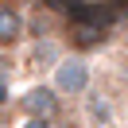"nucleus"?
Listing matches in <instances>:
<instances>
[{"mask_svg": "<svg viewBox=\"0 0 128 128\" xmlns=\"http://www.w3.org/2000/svg\"><path fill=\"white\" fill-rule=\"evenodd\" d=\"M82 105H86L89 128H112V124H116V101H112V93H105V89H89V93L82 97Z\"/></svg>", "mask_w": 128, "mask_h": 128, "instance_id": "obj_5", "label": "nucleus"}, {"mask_svg": "<svg viewBox=\"0 0 128 128\" xmlns=\"http://www.w3.org/2000/svg\"><path fill=\"white\" fill-rule=\"evenodd\" d=\"M50 86L58 89L62 97H86L89 89H93V66H89L86 54H62L54 66V82Z\"/></svg>", "mask_w": 128, "mask_h": 128, "instance_id": "obj_1", "label": "nucleus"}, {"mask_svg": "<svg viewBox=\"0 0 128 128\" xmlns=\"http://www.w3.org/2000/svg\"><path fill=\"white\" fill-rule=\"evenodd\" d=\"M27 39V16L12 4V0H0V50H12Z\"/></svg>", "mask_w": 128, "mask_h": 128, "instance_id": "obj_4", "label": "nucleus"}, {"mask_svg": "<svg viewBox=\"0 0 128 128\" xmlns=\"http://www.w3.org/2000/svg\"><path fill=\"white\" fill-rule=\"evenodd\" d=\"M62 39H66V47L74 54H89V50L105 47L112 39V31L93 24V20H86V16H62Z\"/></svg>", "mask_w": 128, "mask_h": 128, "instance_id": "obj_2", "label": "nucleus"}, {"mask_svg": "<svg viewBox=\"0 0 128 128\" xmlns=\"http://www.w3.org/2000/svg\"><path fill=\"white\" fill-rule=\"evenodd\" d=\"M24 128H58V120H47V116H27Z\"/></svg>", "mask_w": 128, "mask_h": 128, "instance_id": "obj_6", "label": "nucleus"}, {"mask_svg": "<svg viewBox=\"0 0 128 128\" xmlns=\"http://www.w3.org/2000/svg\"><path fill=\"white\" fill-rule=\"evenodd\" d=\"M58 128H82V124H62V120H58Z\"/></svg>", "mask_w": 128, "mask_h": 128, "instance_id": "obj_9", "label": "nucleus"}, {"mask_svg": "<svg viewBox=\"0 0 128 128\" xmlns=\"http://www.w3.org/2000/svg\"><path fill=\"white\" fill-rule=\"evenodd\" d=\"M116 74H120V86H124V89H128V54H124V58H120V70H116Z\"/></svg>", "mask_w": 128, "mask_h": 128, "instance_id": "obj_7", "label": "nucleus"}, {"mask_svg": "<svg viewBox=\"0 0 128 128\" xmlns=\"http://www.w3.org/2000/svg\"><path fill=\"white\" fill-rule=\"evenodd\" d=\"M20 109L27 116H47V120H58L62 116V93L54 86H31L24 97H20Z\"/></svg>", "mask_w": 128, "mask_h": 128, "instance_id": "obj_3", "label": "nucleus"}, {"mask_svg": "<svg viewBox=\"0 0 128 128\" xmlns=\"http://www.w3.org/2000/svg\"><path fill=\"white\" fill-rule=\"evenodd\" d=\"M120 31H124V39H128V12L120 16Z\"/></svg>", "mask_w": 128, "mask_h": 128, "instance_id": "obj_8", "label": "nucleus"}]
</instances>
